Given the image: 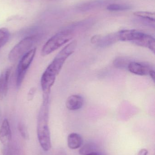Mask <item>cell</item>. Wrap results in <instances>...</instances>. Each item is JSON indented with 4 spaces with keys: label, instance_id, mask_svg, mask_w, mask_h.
Returning a JSON list of instances; mask_svg holds the SVG:
<instances>
[{
    "label": "cell",
    "instance_id": "obj_1",
    "mask_svg": "<svg viewBox=\"0 0 155 155\" xmlns=\"http://www.w3.org/2000/svg\"><path fill=\"white\" fill-rule=\"evenodd\" d=\"M77 46V42L73 41L66 45L55 57L42 75L41 85L43 94H50L56 76L61 71L67 58L73 53Z\"/></svg>",
    "mask_w": 155,
    "mask_h": 155
},
{
    "label": "cell",
    "instance_id": "obj_2",
    "mask_svg": "<svg viewBox=\"0 0 155 155\" xmlns=\"http://www.w3.org/2000/svg\"><path fill=\"white\" fill-rule=\"evenodd\" d=\"M50 94H43L42 103L37 119V134L41 147L45 152L51 148V136L48 126Z\"/></svg>",
    "mask_w": 155,
    "mask_h": 155
},
{
    "label": "cell",
    "instance_id": "obj_3",
    "mask_svg": "<svg viewBox=\"0 0 155 155\" xmlns=\"http://www.w3.org/2000/svg\"><path fill=\"white\" fill-rule=\"evenodd\" d=\"M72 30H66L56 34L49 39L42 48L41 55L47 56L71 41L73 37Z\"/></svg>",
    "mask_w": 155,
    "mask_h": 155
},
{
    "label": "cell",
    "instance_id": "obj_4",
    "mask_svg": "<svg viewBox=\"0 0 155 155\" xmlns=\"http://www.w3.org/2000/svg\"><path fill=\"white\" fill-rule=\"evenodd\" d=\"M34 43V37L28 36L20 41L10 51L8 59L11 62H15L20 60L26 53L31 50Z\"/></svg>",
    "mask_w": 155,
    "mask_h": 155
},
{
    "label": "cell",
    "instance_id": "obj_5",
    "mask_svg": "<svg viewBox=\"0 0 155 155\" xmlns=\"http://www.w3.org/2000/svg\"><path fill=\"white\" fill-rule=\"evenodd\" d=\"M36 51V48L31 49L23 56L19 61L16 74V86L18 88L21 87L22 83L26 72L33 61Z\"/></svg>",
    "mask_w": 155,
    "mask_h": 155
},
{
    "label": "cell",
    "instance_id": "obj_6",
    "mask_svg": "<svg viewBox=\"0 0 155 155\" xmlns=\"http://www.w3.org/2000/svg\"><path fill=\"white\" fill-rule=\"evenodd\" d=\"M152 69L148 64L135 61H131L127 67V70L130 72L140 76L149 75V72Z\"/></svg>",
    "mask_w": 155,
    "mask_h": 155
},
{
    "label": "cell",
    "instance_id": "obj_7",
    "mask_svg": "<svg viewBox=\"0 0 155 155\" xmlns=\"http://www.w3.org/2000/svg\"><path fill=\"white\" fill-rule=\"evenodd\" d=\"M11 68L4 69L0 75V99H3L7 95L8 83L11 74Z\"/></svg>",
    "mask_w": 155,
    "mask_h": 155
},
{
    "label": "cell",
    "instance_id": "obj_8",
    "mask_svg": "<svg viewBox=\"0 0 155 155\" xmlns=\"http://www.w3.org/2000/svg\"><path fill=\"white\" fill-rule=\"evenodd\" d=\"M12 131L9 121L4 120L0 128V141L4 146L7 145L12 141Z\"/></svg>",
    "mask_w": 155,
    "mask_h": 155
},
{
    "label": "cell",
    "instance_id": "obj_9",
    "mask_svg": "<svg viewBox=\"0 0 155 155\" xmlns=\"http://www.w3.org/2000/svg\"><path fill=\"white\" fill-rule=\"evenodd\" d=\"M84 99L79 95H72L68 97L66 103L67 109L72 111L79 110L83 107Z\"/></svg>",
    "mask_w": 155,
    "mask_h": 155
},
{
    "label": "cell",
    "instance_id": "obj_10",
    "mask_svg": "<svg viewBox=\"0 0 155 155\" xmlns=\"http://www.w3.org/2000/svg\"><path fill=\"white\" fill-rule=\"evenodd\" d=\"M117 32L107 35L104 36L100 35V39L96 45L101 48H106L118 41Z\"/></svg>",
    "mask_w": 155,
    "mask_h": 155
},
{
    "label": "cell",
    "instance_id": "obj_11",
    "mask_svg": "<svg viewBox=\"0 0 155 155\" xmlns=\"http://www.w3.org/2000/svg\"><path fill=\"white\" fill-rule=\"evenodd\" d=\"M83 138L79 134L72 133L67 137V144L71 149H76L80 148L83 144Z\"/></svg>",
    "mask_w": 155,
    "mask_h": 155
},
{
    "label": "cell",
    "instance_id": "obj_12",
    "mask_svg": "<svg viewBox=\"0 0 155 155\" xmlns=\"http://www.w3.org/2000/svg\"><path fill=\"white\" fill-rule=\"evenodd\" d=\"M2 153L3 155H22L21 150L18 146L11 142L7 145L4 146Z\"/></svg>",
    "mask_w": 155,
    "mask_h": 155
},
{
    "label": "cell",
    "instance_id": "obj_13",
    "mask_svg": "<svg viewBox=\"0 0 155 155\" xmlns=\"http://www.w3.org/2000/svg\"><path fill=\"white\" fill-rule=\"evenodd\" d=\"M130 60L124 57H119L113 61V65L116 68L121 70L127 69L128 64L131 62Z\"/></svg>",
    "mask_w": 155,
    "mask_h": 155
},
{
    "label": "cell",
    "instance_id": "obj_14",
    "mask_svg": "<svg viewBox=\"0 0 155 155\" xmlns=\"http://www.w3.org/2000/svg\"><path fill=\"white\" fill-rule=\"evenodd\" d=\"M10 37V33L6 28L0 29V49L9 41Z\"/></svg>",
    "mask_w": 155,
    "mask_h": 155
},
{
    "label": "cell",
    "instance_id": "obj_15",
    "mask_svg": "<svg viewBox=\"0 0 155 155\" xmlns=\"http://www.w3.org/2000/svg\"><path fill=\"white\" fill-rule=\"evenodd\" d=\"M134 15L137 17H141L150 21H155V14L154 13L143 11H138L134 12Z\"/></svg>",
    "mask_w": 155,
    "mask_h": 155
},
{
    "label": "cell",
    "instance_id": "obj_16",
    "mask_svg": "<svg viewBox=\"0 0 155 155\" xmlns=\"http://www.w3.org/2000/svg\"><path fill=\"white\" fill-rule=\"evenodd\" d=\"M131 7L126 5L112 4L107 6V9L110 11H123L130 9Z\"/></svg>",
    "mask_w": 155,
    "mask_h": 155
},
{
    "label": "cell",
    "instance_id": "obj_17",
    "mask_svg": "<svg viewBox=\"0 0 155 155\" xmlns=\"http://www.w3.org/2000/svg\"><path fill=\"white\" fill-rule=\"evenodd\" d=\"M103 3V2L100 1L90 2L84 4L82 6H80V9L82 11H87V10H91V9H93L97 6H100Z\"/></svg>",
    "mask_w": 155,
    "mask_h": 155
},
{
    "label": "cell",
    "instance_id": "obj_18",
    "mask_svg": "<svg viewBox=\"0 0 155 155\" xmlns=\"http://www.w3.org/2000/svg\"><path fill=\"white\" fill-rule=\"evenodd\" d=\"M97 148L93 144H87L82 147L79 151L81 155H85L97 150Z\"/></svg>",
    "mask_w": 155,
    "mask_h": 155
},
{
    "label": "cell",
    "instance_id": "obj_19",
    "mask_svg": "<svg viewBox=\"0 0 155 155\" xmlns=\"http://www.w3.org/2000/svg\"><path fill=\"white\" fill-rule=\"evenodd\" d=\"M18 130H19L21 136L23 138L25 139L28 138L29 135H28V132H27V128L23 123H19L18 124Z\"/></svg>",
    "mask_w": 155,
    "mask_h": 155
},
{
    "label": "cell",
    "instance_id": "obj_20",
    "mask_svg": "<svg viewBox=\"0 0 155 155\" xmlns=\"http://www.w3.org/2000/svg\"><path fill=\"white\" fill-rule=\"evenodd\" d=\"M36 89L35 88H31V90L29 91L28 93V97L29 100H32L33 97V96L34 95L35 93Z\"/></svg>",
    "mask_w": 155,
    "mask_h": 155
},
{
    "label": "cell",
    "instance_id": "obj_21",
    "mask_svg": "<svg viewBox=\"0 0 155 155\" xmlns=\"http://www.w3.org/2000/svg\"><path fill=\"white\" fill-rule=\"evenodd\" d=\"M100 35H96L91 38V41L93 44H96L100 39Z\"/></svg>",
    "mask_w": 155,
    "mask_h": 155
},
{
    "label": "cell",
    "instance_id": "obj_22",
    "mask_svg": "<svg viewBox=\"0 0 155 155\" xmlns=\"http://www.w3.org/2000/svg\"><path fill=\"white\" fill-rule=\"evenodd\" d=\"M85 155H104L103 154L100 152L98 149L93 151V152H91Z\"/></svg>",
    "mask_w": 155,
    "mask_h": 155
},
{
    "label": "cell",
    "instance_id": "obj_23",
    "mask_svg": "<svg viewBox=\"0 0 155 155\" xmlns=\"http://www.w3.org/2000/svg\"><path fill=\"white\" fill-rule=\"evenodd\" d=\"M148 153V151L146 149H142L139 151L138 155H147Z\"/></svg>",
    "mask_w": 155,
    "mask_h": 155
},
{
    "label": "cell",
    "instance_id": "obj_24",
    "mask_svg": "<svg viewBox=\"0 0 155 155\" xmlns=\"http://www.w3.org/2000/svg\"><path fill=\"white\" fill-rule=\"evenodd\" d=\"M149 75L151 76V78L153 80L154 82H155V73L154 70L152 69L149 72Z\"/></svg>",
    "mask_w": 155,
    "mask_h": 155
},
{
    "label": "cell",
    "instance_id": "obj_25",
    "mask_svg": "<svg viewBox=\"0 0 155 155\" xmlns=\"http://www.w3.org/2000/svg\"><path fill=\"white\" fill-rule=\"evenodd\" d=\"M57 155H66L65 153L63 152H60L57 154Z\"/></svg>",
    "mask_w": 155,
    "mask_h": 155
}]
</instances>
